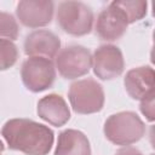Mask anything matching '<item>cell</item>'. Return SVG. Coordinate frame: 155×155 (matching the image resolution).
Wrapping results in <instances>:
<instances>
[{
	"label": "cell",
	"mask_w": 155,
	"mask_h": 155,
	"mask_svg": "<svg viewBox=\"0 0 155 155\" xmlns=\"http://www.w3.org/2000/svg\"><path fill=\"white\" fill-rule=\"evenodd\" d=\"M24 86L31 92H42L50 88L56 79V68L52 59L45 57H29L21 68Z\"/></svg>",
	"instance_id": "5"
},
{
	"label": "cell",
	"mask_w": 155,
	"mask_h": 155,
	"mask_svg": "<svg viewBox=\"0 0 155 155\" xmlns=\"http://www.w3.org/2000/svg\"><path fill=\"white\" fill-rule=\"evenodd\" d=\"M69 101L78 114H93L103 109L104 91L99 82L93 79H82L73 82L69 87Z\"/></svg>",
	"instance_id": "4"
},
{
	"label": "cell",
	"mask_w": 155,
	"mask_h": 155,
	"mask_svg": "<svg viewBox=\"0 0 155 155\" xmlns=\"http://www.w3.org/2000/svg\"><path fill=\"white\" fill-rule=\"evenodd\" d=\"M139 109L142 111V114L147 117L148 121L153 122L155 120V111H154V94L149 96L148 98L140 101V105Z\"/></svg>",
	"instance_id": "17"
},
{
	"label": "cell",
	"mask_w": 155,
	"mask_h": 155,
	"mask_svg": "<svg viewBox=\"0 0 155 155\" xmlns=\"http://www.w3.org/2000/svg\"><path fill=\"white\" fill-rule=\"evenodd\" d=\"M54 5L50 0H22L17 4L16 15L28 28H40L51 23Z\"/></svg>",
	"instance_id": "9"
},
{
	"label": "cell",
	"mask_w": 155,
	"mask_h": 155,
	"mask_svg": "<svg viewBox=\"0 0 155 155\" xmlns=\"http://www.w3.org/2000/svg\"><path fill=\"white\" fill-rule=\"evenodd\" d=\"M103 132L115 145H131L144 136L145 125L134 111H120L105 120Z\"/></svg>",
	"instance_id": "2"
},
{
	"label": "cell",
	"mask_w": 155,
	"mask_h": 155,
	"mask_svg": "<svg viewBox=\"0 0 155 155\" xmlns=\"http://www.w3.org/2000/svg\"><path fill=\"white\" fill-rule=\"evenodd\" d=\"M128 21L121 7L113 1L97 17L96 33L105 41H115L120 39L127 30Z\"/></svg>",
	"instance_id": "8"
},
{
	"label": "cell",
	"mask_w": 155,
	"mask_h": 155,
	"mask_svg": "<svg viewBox=\"0 0 155 155\" xmlns=\"http://www.w3.org/2000/svg\"><path fill=\"white\" fill-rule=\"evenodd\" d=\"M4 150H5V147H4V143H2L1 140H0V155L2 154V151H4Z\"/></svg>",
	"instance_id": "19"
},
{
	"label": "cell",
	"mask_w": 155,
	"mask_h": 155,
	"mask_svg": "<svg viewBox=\"0 0 155 155\" xmlns=\"http://www.w3.org/2000/svg\"><path fill=\"white\" fill-rule=\"evenodd\" d=\"M61 48L59 38L46 29L34 30L27 35L24 40V52L30 57L53 58Z\"/></svg>",
	"instance_id": "11"
},
{
	"label": "cell",
	"mask_w": 155,
	"mask_h": 155,
	"mask_svg": "<svg viewBox=\"0 0 155 155\" xmlns=\"http://www.w3.org/2000/svg\"><path fill=\"white\" fill-rule=\"evenodd\" d=\"M93 73L101 80H111L120 76L125 68L121 50L111 44L101 45L92 57Z\"/></svg>",
	"instance_id": "7"
},
{
	"label": "cell",
	"mask_w": 155,
	"mask_h": 155,
	"mask_svg": "<svg viewBox=\"0 0 155 155\" xmlns=\"http://www.w3.org/2000/svg\"><path fill=\"white\" fill-rule=\"evenodd\" d=\"M56 68L64 79H78L86 75L92 68V56L88 48L81 45H70L56 57Z\"/></svg>",
	"instance_id": "6"
},
{
	"label": "cell",
	"mask_w": 155,
	"mask_h": 155,
	"mask_svg": "<svg viewBox=\"0 0 155 155\" xmlns=\"http://www.w3.org/2000/svg\"><path fill=\"white\" fill-rule=\"evenodd\" d=\"M57 23L63 31L82 36L92 30L93 12L81 1H63L58 5Z\"/></svg>",
	"instance_id": "3"
},
{
	"label": "cell",
	"mask_w": 155,
	"mask_h": 155,
	"mask_svg": "<svg viewBox=\"0 0 155 155\" xmlns=\"http://www.w3.org/2000/svg\"><path fill=\"white\" fill-rule=\"evenodd\" d=\"M115 155H143L137 148H133V147H125V148H121L116 151Z\"/></svg>",
	"instance_id": "18"
},
{
	"label": "cell",
	"mask_w": 155,
	"mask_h": 155,
	"mask_svg": "<svg viewBox=\"0 0 155 155\" xmlns=\"http://www.w3.org/2000/svg\"><path fill=\"white\" fill-rule=\"evenodd\" d=\"M1 136L12 150L25 155H47L53 145V131L34 120L11 119L1 128Z\"/></svg>",
	"instance_id": "1"
},
{
	"label": "cell",
	"mask_w": 155,
	"mask_h": 155,
	"mask_svg": "<svg viewBox=\"0 0 155 155\" xmlns=\"http://www.w3.org/2000/svg\"><path fill=\"white\" fill-rule=\"evenodd\" d=\"M116 4L125 12L128 24L140 21L147 16L148 2L143 0H117Z\"/></svg>",
	"instance_id": "14"
},
{
	"label": "cell",
	"mask_w": 155,
	"mask_h": 155,
	"mask_svg": "<svg viewBox=\"0 0 155 155\" xmlns=\"http://www.w3.org/2000/svg\"><path fill=\"white\" fill-rule=\"evenodd\" d=\"M18 23L11 13L0 11V40H16L18 38Z\"/></svg>",
	"instance_id": "16"
},
{
	"label": "cell",
	"mask_w": 155,
	"mask_h": 155,
	"mask_svg": "<svg viewBox=\"0 0 155 155\" xmlns=\"http://www.w3.org/2000/svg\"><path fill=\"white\" fill-rule=\"evenodd\" d=\"M36 113L40 119L56 127L65 125L70 119V110L67 102L62 96L56 93L42 97L38 102Z\"/></svg>",
	"instance_id": "12"
},
{
	"label": "cell",
	"mask_w": 155,
	"mask_h": 155,
	"mask_svg": "<svg viewBox=\"0 0 155 155\" xmlns=\"http://www.w3.org/2000/svg\"><path fill=\"white\" fill-rule=\"evenodd\" d=\"M54 155H91V145L81 131L68 128L58 134Z\"/></svg>",
	"instance_id": "13"
},
{
	"label": "cell",
	"mask_w": 155,
	"mask_h": 155,
	"mask_svg": "<svg viewBox=\"0 0 155 155\" xmlns=\"http://www.w3.org/2000/svg\"><path fill=\"white\" fill-rule=\"evenodd\" d=\"M18 59L17 46L11 40H0V70H7Z\"/></svg>",
	"instance_id": "15"
},
{
	"label": "cell",
	"mask_w": 155,
	"mask_h": 155,
	"mask_svg": "<svg viewBox=\"0 0 155 155\" xmlns=\"http://www.w3.org/2000/svg\"><path fill=\"white\" fill-rule=\"evenodd\" d=\"M155 73L150 65H143L128 70L124 85L128 96L136 101H143L154 94Z\"/></svg>",
	"instance_id": "10"
}]
</instances>
